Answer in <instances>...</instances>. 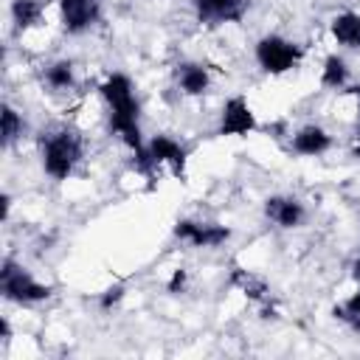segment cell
I'll use <instances>...</instances> for the list:
<instances>
[{
	"label": "cell",
	"mask_w": 360,
	"mask_h": 360,
	"mask_svg": "<svg viewBox=\"0 0 360 360\" xmlns=\"http://www.w3.org/2000/svg\"><path fill=\"white\" fill-rule=\"evenodd\" d=\"M98 93L107 104V121H110V132L121 138V143L138 155L143 152L146 141L141 135V104L135 96V84L127 73L115 70L107 73V79L98 84Z\"/></svg>",
	"instance_id": "obj_1"
},
{
	"label": "cell",
	"mask_w": 360,
	"mask_h": 360,
	"mask_svg": "<svg viewBox=\"0 0 360 360\" xmlns=\"http://www.w3.org/2000/svg\"><path fill=\"white\" fill-rule=\"evenodd\" d=\"M82 158H84V141L73 127H53L39 138L42 172L56 183L68 180L82 163Z\"/></svg>",
	"instance_id": "obj_2"
},
{
	"label": "cell",
	"mask_w": 360,
	"mask_h": 360,
	"mask_svg": "<svg viewBox=\"0 0 360 360\" xmlns=\"http://www.w3.org/2000/svg\"><path fill=\"white\" fill-rule=\"evenodd\" d=\"M0 292H3L6 301L17 304V307H34V304L48 301L53 295V287L39 281L31 270L17 264L14 259H3V264H0Z\"/></svg>",
	"instance_id": "obj_3"
},
{
	"label": "cell",
	"mask_w": 360,
	"mask_h": 360,
	"mask_svg": "<svg viewBox=\"0 0 360 360\" xmlns=\"http://www.w3.org/2000/svg\"><path fill=\"white\" fill-rule=\"evenodd\" d=\"M135 163H138V169H141L143 174H149V177H152L155 172H160V169L172 172L174 177H183V174H186V163H188V149H186L177 138H172V135H166V132H158V135H152V138L146 141L143 152L135 155Z\"/></svg>",
	"instance_id": "obj_4"
},
{
	"label": "cell",
	"mask_w": 360,
	"mask_h": 360,
	"mask_svg": "<svg viewBox=\"0 0 360 360\" xmlns=\"http://www.w3.org/2000/svg\"><path fill=\"white\" fill-rule=\"evenodd\" d=\"M253 56H256V65L267 76H284V73H290L301 65L304 48L295 39H287L281 34H264V37L256 39Z\"/></svg>",
	"instance_id": "obj_5"
},
{
	"label": "cell",
	"mask_w": 360,
	"mask_h": 360,
	"mask_svg": "<svg viewBox=\"0 0 360 360\" xmlns=\"http://www.w3.org/2000/svg\"><path fill=\"white\" fill-rule=\"evenodd\" d=\"M174 239L191 245V248H202V250H214L222 248L231 239V228L222 222H211V219H177L172 228Z\"/></svg>",
	"instance_id": "obj_6"
},
{
	"label": "cell",
	"mask_w": 360,
	"mask_h": 360,
	"mask_svg": "<svg viewBox=\"0 0 360 360\" xmlns=\"http://www.w3.org/2000/svg\"><path fill=\"white\" fill-rule=\"evenodd\" d=\"M256 129H259V121H256V112H253L250 101L245 96H231L219 110L217 132L225 135V138H245Z\"/></svg>",
	"instance_id": "obj_7"
},
{
	"label": "cell",
	"mask_w": 360,
	"mask_h": 360,
	"mask_svg": "<svg viewBox=\"0 0 360 360\" xmlns=\"http://www.w3.org/2000/svg\"><path fill=\"white\" fill-rule=\"evenodd\" d=\"M101 20V0H59V22L62 31L79 37L90 31Z\"/></svg>",
	"instance_id": "obj_8"
},
{
	"label": "cell",
	"mask_w": 360,
	"mask_h": 360,
	"mask_svg": "<svg viewBox=\"0 0 360 360\" xmlns=\"http://www.w3.org/2000/svg\"><path fill=\"white\" fill-rule=\"evenodd\" d=\"M194 17L202 25H228V22H239L248 8L250 0H188Z\"/></svg>",
	"instance_id": "obj_9"
},
{
	"label": "cell",
	"mask_w": 360,
	"mask_h": 360,
	"mask_svg": "<svg viewBox=\"0 0 360 360\" xmlns=\"http://www.w3.org/2000/svg\"><path fill=\"white\" fill-rule=\"evenodd\" d=\"M264 217L276 225V228H284V231H292V228H301L304 219H307V208L298 197L292 194H273L264 200Z\"/></svg>",
	"instance_id": "obj_10"
},
{
	"label": "cell",
	"mask_w": 360,
	"mask_h": 360,
	"mask_svg": "<svg viewBox=\"0 0 360 360\" xmlns=\"http://www.w3.org/2000/svg\"><path fill=\"white\" fill-rule=\"evenodd\" d=\"M290 149L301 158H321L332 149V135L321 124H304L290 135Z\"/></svg>",
	"instance_id": "obj_11"
},
{
	"label": "cell",
	"mask_w": 360,
	"mask_h": 360,
	"mask_svg": "<svg viewBox=\"0 0 360 360\" xmlns=\"http://www.w3.org/2000/svg\"><path fill=\"white\" fill-rule=\"evenodd\" d=\"M174 84H177V90L183 96L197 98V96H205L208 93L211 73H208V68L202 62H180L174 68Z\"/></svg>",
	"instance_id": "obj_12"
},
{
	"label": "cell",
	"mask_w": 360,
	"mask_h": 360,
	"mask_svg": "<svg viewBox=\"0 0 360 360\" xmlns=\"http://www.w3.org/2000/svg\"><path fill=\"white\" fill-rule=\"evenodd\" d=\"M228 284H231L233 290H239L248 301L262 304V309L270 304V287H267V281H264L262 276L245 270V267H236V264H233V267H231V276H228Z\"/></svg>",
	"instance_id": "obj_13"
},
{
	"label": "cell",
	"mask_w": 360,
	"mask_h": 360,
	"mask_svg": "<svg viewBox=\"0 0 360 360\" xmlns=\"http://www.w3.org/2000/svg\"><path fill=\"white\" fill-rule=\"evenodd\" d=\"M329 34L340 48L360 51V14L357 11H338L329 20Z\"/></svg>",
	"instance_id": "obj_14"
},
{
	"label": "cell",
	"mask_w": 360,
	"mask_h": 360,
	"mask_svg": "<svg viewBox=\"0 0 360 360\" xmlns=\"http://www.w3.org/2000/svg\"><path fill=\"white\" fill-rule=\"evenodd\" d=\"M352 79L349 62L340 53H326L321 62V87L323 90H346Z\"/></svg>",
	"instance_id": "obj_15"
},
{
	"label": "cell",
	"mask_w": 360,
	"mask_h": 360,
	"mask_svg": "<svg viewBox=\"0 0 360 360\" xmlns=\"http://www.w3.org/2000/svg\"><path fill=\"white\" fill-rule=\"evenodd\" d=\"M42 82L51 93H70L76 87V68L70 59H56L42 70Z\"/></svg>",
	"instance_id": "obj_16"
},
{
	"label": "cell",
	"mask_w": 360,
	"mask_h": 360,
	"mask_svg": "<svg viewBox=\"0 0 360 360\" xmlns=\"http://www.w3.org/2000/svg\"><path fill=\"white\" fill-rule=\"evenodd\" d=\"M8 17H11L17 31H28V28H37L42 22L45 6H42V0H11Z\"/></svg>",
	"instance_id": "obj_17"
},
{
	"label": "cell",
	"mask_w": 360,
	"mask_h": 360,
	"mask_svg": "<svg viewBox=\"0 0 360 360\" xmlns=\"http://www.w3.org/2000/svg\"><path fill=\"white\" fill-rule=\"evenodd\" d=\"M332 315H335L340 323H346L352 332L360 335V287H357L349 298H343L340 304H335V307H332Z\"/></svg>",
	"instance_id": "obj_18"
},
{
	"label": "cell",
	"mask_w": 360,
	"mask_h": 360,
	"mask_svg": "<svg viewBox=\"0 0 360 360\" xmlns=\"http://www.w3.org/2000/svg\"><path fill=\"white\" fill-rule=\"evenodd\" d=\"M22 132H25L22 115L11 104H3V146H11L14 141H20Z\"/></svg>",
	"instance_id": "obj_19"
},
{
	"label": "cell",
	"mask_w": 360,
	"mask_h": 360,
	"mask_svg": "<svg viewBox=\"0 0 360 360\" xmlns=\"http://www.w3.org/2000/svg\"><path fill=\"white\" fill-rule=\"evenodd\" d=\"M186 287H188V270L177 267V270L172 273V278L166 281V290H169L172 295H180V292H186Z\"/></svg>",
	"instance_id": "obj_20"
},
{
	"label": "cell",
	"mask_w": 360,
	"mask_h": 360,
	"mask_svg": "<svg viewBox=\"0 0 360 360\" xmlns=\"http://www.w3.org/2000/svg\"><path fill=\"white\" fill-rule=\"evenodd\" d=\"M121 298H124V284L107 287V290L101 292V298H98V307H101V309H112V307H115Z\"/></svg>",
	"instance_id": "obj_21"
},
{
	"label": "cell",
	"mask_w": 360,
	"mask_h": 360,
	"mask_svg": "<svg viewBox=\"0 0 360 360\" xmlns=\"http://www.w3.org/2000/svg\"><path fill=\"white\" fill-rule=\"evenodd\" d=\"M349 276H352V281L360 287V256L352 259V264H349Z\"/></svg>",
	"instance_id": "obj_22"
},
{
	"label": "cell",
	"mask_w": 360,
	"mask_h": 360,
	"mask_svg": "<svg viewBox=\"0 0 360 360\" xmlns=\"http://www.w3.org/2000/svg\"><path fill=\"white\" fill-rule=\"evenodd\" d=\"M0 202H3V219H8V211H11V197H8V194H3V197H0Z\"/></svg>",
	"instance_id": "obj_23"
}]
</instances>
